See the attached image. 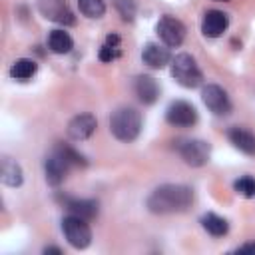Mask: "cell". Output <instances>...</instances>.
I'll list each match as a JSON object with an SVG mask.
<instances>
[{"label": "cell", "mask_w": 255, "mask_h": 255, "mask_svg": "<svg viewBox=\"0 0 255 255\" xmlns=\"http://www.w3.org/2000/svg\"><path fill=\"white\" fill-rule=\"evenodd\" d=\"M133 88H135V94H137L139 102H143V104H153L157 100V96H159L157 82L151 76H145V74L135 78V86Z\"/></svg>", "instance_id": "cell-15"}, {"label": "cell", "mask_w": 255, "mask_h": 255, "mask_svg": "<svg viewBox=\"0 0 255 255\" xmlns=\"http://www.w3.org/2000/svg\"><path fill=\"white\" fill-rule=\"evenodd\" d=\"M219 2H229V0H219Z\"/></svg>", "instance_id": "cell-27"}, {"label": "cell", "mask_w": 255, "mask_h": 255, "mask_svg": "<svg viewBox=\"0 0 255 255\" xmlns=\"http://www.w3.org/2000/svg\"><path fill=\"white\" fill-rule=\"evenodd\" d=\"M193 203V191L181 183H163L155 187L147 197V209L155 215L181 213Z\"/></svg>", "instance_id": "cell-1"}, {"label": "cell", "mask_w": 255, "mask_h": 255, "mask_svg": "<svg viewBox=\"0 0 255 255\" xmlns=\"http://www.w3.org/2000/svg\"><path fill=\"white\" fill-rule=\"evenodd\" d=\"M171 76L183 88H197L203 82V74L189 54H177L171 60Z\"/></svg>", "instance_id": "cell-3"}, {"label": "cell", "mask_w": 255, "mask_h": 255, "mask_svg": "<svg viewBox=\"0 0 255 255\" xmlns=\"http://www.w3.org/2000/svg\"><path fill=\"white\" fill-rule=\"evenodd\" d=\"M114 6L116 10L120 12L122 20L124 22H131L135 18V12H137V6L133 0H114Z\"/></svg>", "instance_id": "cell-23"}, {"label": "cell", "mask_w": 255, "mask_h": 255, "mask_svg": "<svg viewBox=\"0 0 255 255\" xmlns=\"http://www.w3.org/2000/svg\"><path fill=\"white\" fill-rule=\"evenodd\" d=\"M78 6L86 18H102L106 14V2L104 0H78Z\"/></svg>", "instance_id": "cell-21"}, {"label": "cell", "mask_w": 255, "mask_h": 255, "mask_svg": "<svg viewBox=\"0 0 255 255\" xmlns=\"http://www.w3.org/2000/svg\"><path fill=\"white\" fill-rule=\"evenodd\" d=\"M177 151L183 157V161L191 167H201L209 161L211 155V145L203 139H181L177 141Z\"/></svg>", "instance_id": "cell-5"}, {"label": "cell", "mask_w": 255, "mask_h": 255, "mask_svg": "<svg viewBox=\"0 0 255 255\" xmlns=\"http://www.w3.org/2000/svg\"><path fill=\"white\" fill-rule=\"evenodd\" d=\"M70 167H74L72 163H70V159L64 155V151L60 149V145H56L54 147V151L46 157V161H44V173H46V181L50 183V185H60L64 179H66V175H68V171H70Z\"/></svg>", "instance_id": "cell-7"}, {"label": "cell", "mask_w": 255, "mask_h": 255, "mask_svg": "<svg viewBox=\"0 0 255 255\" xmlns=\"http://www.w3.org/2000/svg\"><path fill=\"white\" fill-rule=\"evenodd\" d=\"M62 231L74 249H86L92 243V229L88 225V219H84V217L70 213L62 221Z\"/></svg>", "instance_id": "cell-4"}, {"label": "cell", "mask_w": 255, "mask_h": 255, "mask_svg": "<svg viewBox=\"0 0 255 255\" xmlns=\"http://www.w3.org/2000/svg\"><path fill=\"white\" fill-rule=\"evenodd\" d=\"M141 60H143V64H147L149 68L159 70V68H163V66L169 64L171 56H169V50H167V48L149 42V44H145V48H143V52H141Z\"/></svg>", "instance_id": "cell-13"}, {"label": "cell", "mask_w": 255, "mask_h": 255, "mask_svg": "<svg viewBox=\"0 0 255 255\" xmlns=\"http://www.w3.org/2000/svg\"><path fill=\"white\" fill-rule=\"evenodd\" d=\"M38 10L50 22L64 24V26H74L76 24V16L70 10L68 0H38Z\"/></svg>", "instance_id": "cell-8"}, {"label": "cell", "mask_w": 255, "mask_h": 255, "mask_svg": "<svg viewBox=\"0 0 255 255\" xmlns=\"http://www.w3.org/2000/svg\"><path fill=\"white\" fill-rule=\"evenodd\" d=\"M235 251H237V253H255V241H251V243H243V245H239Z\"/></svg>", "instance_id": "cell-25"}, {"label": "cell", "mask_w": 255, "mask_h": 255, "mask_svg": "<svg viewBox=\"0 0 255 255\" xmlns=\"http://www.w3.org/2000/svg\"><path fill=\"white\" fill-rule=\"evenodd\" d=\"M165 120H167V124L177 126V128H191L197 122V110L189 102L177 100V102H171L167 106Z\"/></svg>", "instance_id": "cell-9"}, {"label": "cell", "mask_w": 255, "mask_h": 255, "mask_svg": "<svg viewBox=\"0 0 255 255\" xmlns=\"http://www.w3.org/2000/svg\"><path fill=\"white\" fill-rule=\"evenodd\" d=\"M229 26V16L221 10H207L201 22V32L207 38H219Z\"/></svg>", "instance_id": "cell-12"}, {"label": "cell", "mask_w": 255, "mask_h": 255, "mask_svg": "<svg viewBox=\"0 0 255 255\" xmlns=\"http://www.w3.org/2000/svg\"><path fill=\"white\" fill-rule=\"evenodd\" d=\"M0 179H2V183L8 185V187H18V185H22V181H24L22 167H20L12 157H8V155H4V157L0 159Z\"/></svg>", "instance_id": "cell-14"}, {"label": "cell", "mask_w": 255, "mask_h": 255, "mask_svg": "<svg viewBox=\"0 0 255 255\" xmlns=\"http://www.w3.org/2000/svg\"><path fill=\"white\" fill-rule=\"evenodd\" d=\"M201 227H203L207 233L215 235V237H221V235H225V233L229 231V223H227L223 217L215 215V213H205V215L201 217Z\"/></svg>", "instance_id": "cell-20"}, {"label": "cell", "mask_w": 255, "mask_h": 255, "mask_svg": "<svg viewBox=\"0 0 255 255\" xmlns=\"http://www.w3.org/2000/svg\"><path fill=\"white\" fill-rule=\"evenodd\" d=\"M96 128H98V122L92 114H78L68 124V135L74 141H84L96 131Z\"/></svg>", "instance_id": "cell-11"}, {"label": "cell", "mask_w": 255, "mask_h": 255, "mask_svg": "<svg viewBox=\"0 0 255 255\" xmlns=\"http://www.w3.org/2000/svg\"><path fill=\"white\" fill-rule=\"evenodd\" d=\"M229 141L243 153L247 155H255V133L243 128H231L229 129Z\"/></svg>", "instance_id": "cell-16"}, {"label": "cell", "mask_w": 255, "mask_h": 255, "mask_svg": "<svg viewBox=\"0 0 255 255\" xmlns=\"http://www.w3.org/2000/svg\"><path fill=\"white\" fill-rule=\"evenodd\" d=\"M110 131L120 141H133L141 131V114L135 108H118L110 118Z\"/></svg>", "instance_id": "cell-2"}, {"label": "cell", "mask_w": 255, "mask_h": 255, "mask_svg": "<svg viewBox=\"0 0 255 255\" xmlns=\"http://www.w3.org/2000/svg\"><path fill=\"white\" fill-rule=\"evenodd\" d=\"M203 104L215 114V116H227L231 112V100L227 92L217 84H207L201 92Z\"/></svg>", "instance_id": "cell-10"}, {"label": "cell", "mask_w": 255, "mask_h": 255, "mask_svg": "<svg viewBox=\"0 0 255 255\" xmlns=\"http://www.w3.org/2000/svg\"><path fill=\"white\" fill-rule=\"evenodd\" d=\"M48 48L54 54H68L74 48V40L66 30H52L48 36Z\"/></svg>", "instance_id": "cell-18"}, {"label": "cell", "mask_w": 255, "mask_h": 255, "mask_svg": "<svg viewBox=\"0 0 255 255\" xmlns=\"http://www.w3.org/2000/svg\"><path fill=\"white\" fill-rule=\"evenodd\" d=\"M155 32H157L159 40L165 46H169V48H177L185 40V26H183V22L173 18V16H169V14L159 18V22L155 24Z\"/></svg>", "instance_id": "cell-6"}, {"label": "cell", "mask_w": 255, "mask_h": 255, "mask_svg": "<svg viewBox=\"0 0 255 255\" xmlns=\"http://www.w3.org/2000/svg\"><path fill=\"white\" fill-rule=\"evenodd\" d=\"M66 207L72 215L84 217L88 221L98 215V203L92 199H66Z\"/></svg>", "instance_id": "cell-17"}, {"label": "cell", "mask_w": 255, "mask_h": 255, "mask_svg": "<svg viewBox=\"0 0 255 255\" xmlns=\"http://www.w3.org/2000/svg\"><path fill=\"white\" fill-rule=\"evenodd\" d=\"M233 189H235V193H239L241 197H247V199H249V197H255V177L243 175V177L235 179Z\"/></svg>", "instance_id": "cell-22"}, {"label": "cell", "mask_w": 255, "mask_h": 255, "mask_svg": "<svg viewBox=\"0 0 255 255\" xmlns=\"http://www.w3.org/2000/svg\"><path fill=\"white\" fill-rule=\"evenodd\" d=\"M36 72H38V64L34 60H30V58H20L10 68V76L14 80H18V82H28Z\"/></svg>", "instance_id": "cell-19"}, {"label": "cell", "mask_w": 255, "mask_h": 255, "mask_svg": "<svg viewBox=\"0 0 255 255\" xmlns=\"http://www.w3.org/2000/svg\"><path fill=\"white\" fill-rule=\"evenodd\" d=\"M122 56V50L120 48H116V46H110V44H104L102 48H100V54H98V58L102 60V62H114L116 58H120Z\"/></svg>", "instance_id": "cell-24"}, {"label": "cell", "mask_w": 255, "mask_h": 255, "mask_svg": "<svg viewBox=\"0 0 255 255\" xmlns=\"http://www.w3.org/2000/svg\"><path fill=\"white\" fill-rule=\"evenodd\" d=\"M44 253H62V249L60 247H46Z\"/></svg>", "instance_id": "cell-26"}]
</instances>
